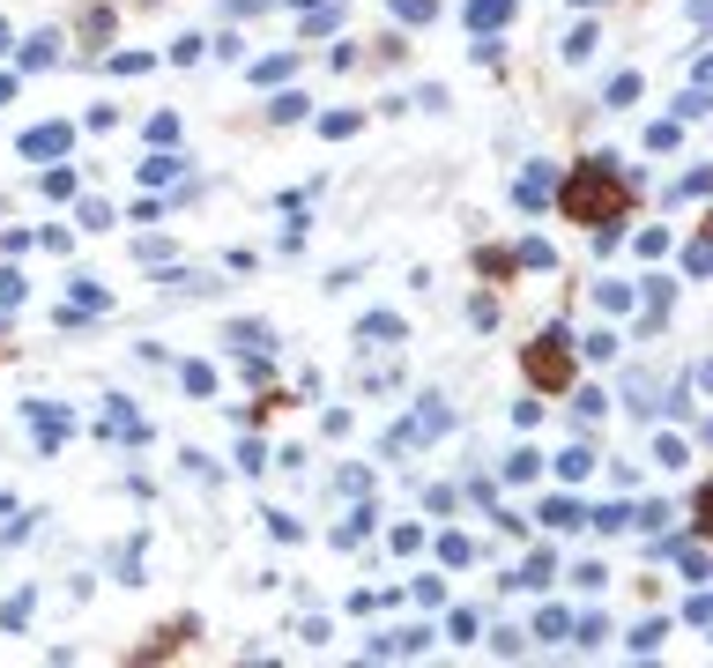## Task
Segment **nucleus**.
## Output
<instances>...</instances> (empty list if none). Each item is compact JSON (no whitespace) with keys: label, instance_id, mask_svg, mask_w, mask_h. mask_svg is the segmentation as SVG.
Instances as JSON below:
<instances>
[{"label":"nucleus","instance_id":"1","mask_svg":"<svg viewBox=\"0 0 713 668\" xmlns=\"http://www.w3.org/2000/svg\"><path fill=\"white\" fill-rule=\"evenodd\" d=\"M557 194V209L573 215V223H588V231H617L631 209V186L625 171H617V157H588V164L565 171V186H550Z\"/></svg>","mask_w":713,"mask_h":668},{"label":"nucleus","instance_id":"2","mask_svg":"<svg viewBox=\"0 0 713 668\" xmlns=\"http://www.w3.org/2000/svg\"><path fill=\"white\" fill-rule=\"evenodd\" d=\"M565 342H573L565 327H550V334H536V342H528V379H536V386H550V394H557V386H573V357H565Z\"/></svg>","mask_w":713,"mask_h":668},{"label":"nucleus","instance_id":"3","mask_svg":"<svg viewBox=\"0 0 713 668\" xmlns=\"http://www.w3.org/2000/svg\"><path fill=\"white\" fill-rule=\"evenodd\" d=\"M439 431H454V409H446V401H439V394H423V401H417V417L402 423V431H394V438H386V446H394V454H402V446H417V438H439Z\"/></svg>","mask_w":713,"mask_h":668},{"label":"nucleus","instance_id":"4","mask_svg":"<svg viewBox=\"0 0 713 668\" xmlns=\"http://www.w3.org/2000/svg\"><path fill=\"white\" fill-rule=\"evenodd\" d=\"M15 149H23V157H67V149H75V126H67V120H45V126H30Z\"/></svg>","mask_w":713,"mask_h":668},{"label":"nucleus","instance_id":"5","mask_svg":"<svg viewBox=\"0 0 713 668\" xmlns=\"http://www.w3.org/2000/svg\"><path fill=\"white\" fill-rule=\"evenodd\" d=\"M462 15H468V30H476V38H499L505 23H513V0H468Z\"/></svg>","mask_w":713,"mask_h":668},{"label":"nucleus","instance_id":"6","mask_svg":"<svg viewBox=\"0 0 713 668\" xmlns=\"http://www.w3.org/2000/svg\"><path fill=\"white\" fill-rule=\"evenodd\" d=\"M550 186H557V178H550V164H528V171H520V186H513V201L536 215V209L550 201Z\"/></svg>","mask_w":713,"mask_h":668},{"label":"nucleus","instance_id":"7","mask_svg":"<svg viewBox=\"0 0 713 668\" xmlns=\"http://www.w3.org/2000/svg\"><path fill=\"white\" fill-rule=\"evenodd\" d=\"M580 528H602V535H625V528H631V505H625V498L594 505V512H580Z\"/></svg>","mask_w":713,"mask_h":668},{"label":"nucleus","instance_id":"8","mask_svg":"<svg viewBox=\"0 0 713 668\" xmlns=\"http://www.w3.org/2000/svg\"><path fill=\"white\" fill-rule=\"evenodd\" d=\"M105 431H112V438H126V446H142V438H149V423L134 417L126 401H112V409H105Z\"/></svg>","mask_w":713,"mask_h":668},{"label":"nucleus","instance_id":"9","mask_svg":"<svg viewBox=\"0 0 713 668\" xmlns=\"http://www.w3.org/2000/svg\"><path fill=\"white\" fill-rule=\"evenodd\" d=\"M550 580H557V557H550V549H536V557H528V565H520V572H513L505 586H536V594H543Z\"/></svg>","mask_w":713,"mask_h":668},{"label":"nucleus","instance_id":"10","mask_svg":"<svg viewBox=\"0 0 713 668\" xmlns=\"http://www.w3.org/2000/svg\"><path fill=\"white\" fill-rule=\"evenodd\" d=\"M423 646H431V624H409V631H386L372 654H423Z\"/></svg>","mask_w":713,"mask_h":668},{"label":"nucleus","instance_id":"11","mask_svg":"<svg viewBox=\"0 0 713 668\" xmlns=\"http://www.w3.org/2000/svg\"><path fill=\"white\" fill-rule=\"evenodd\" d=\"M157 283H164V290H194V297H209V290H216V275H201V268H164Z\"/></svg>","mask_w":713,"mask_h":668},{"label":"nucleus","instance_id":"12","mask_svg":"<svg viewBox=\"0 0 713 668\" xmlns=\"http://www.w3.org/2000/svg\"><path fill=\"white\" fill-rule=\"evenodd\" d=\"M328 30H342V8L335 0H312L305 8V38H328Z\"/></svg>","mask_w":713,"mask_h":668},{"label":"nucleus","instance_id":"13","mask_svg":"<svg viewBox=\"0 0 713 668\" xmlns=\"http://www.w3.org/2000/svg\"><path fill=\"white\" fill-rule=\"evenodd\" d=\"M291 67H297V52H268V60H253V83H291Z\"/></svg>","mask_w":713,"mask_h":668},{"label":"nucleus","instance_id":"14","mask_svg":"<svg viewBox=\"0 0 713 668\" xmlns=\"http://www.w3.org/2000/svg\"><path fill=\"white\" fill-rule=\"evenodd\" d=\"M30 602H38V594H30V586H15V594L0 602V631H23V624H30Z\"/></svg>","mask_w":713,"mask_h":668},{"label":"nucleus","instance_id":"15","mask_svg":"<svg viewBox=\"0 0 713 668\" xmlns=\"http://www.w3.org/2000/svg\"><path fill=\"white\" fill-rule=\"evenodd\" d=\"M179 171H186V157H171V149H157V157L142 164V186H171Z\"/></svg>","mask_w":713,"mask_h":668},{"label":"nucleus","instance_id":"16","mask_svg":"<svg viewBox=\"0 0 713 668\" xmlns=\"http://www.w3.org/2000/svg\"><path fill=\"white\" fill-rule=\"evenodd\" d=\"M662 646H669V617H647L631 631V654H662Z\"/></svg>","mask_w":713,"mask_h":668},{"label":"nucleus","instance_id":"17","mask_svg":"<svg viewBox=\"0 0 713 668\" xmlns=\"http://www.w3.org/2000/svg\"><path fill=\"white\" fill-rule=\"evenodd\" d=\"M305 112H312V97H305V89H275V104H268V120H305Z\"/></svg>","mask_w":713,"mask_h":668},{"label":"nucleus","instance_id":"18","mask_svg":"<svg viewBox=\"0 0 713 668\" xmlns=\"http://www.w3.org/2000/svg\"><path fill=\"white\" fill-rule=\"evenodd\" d=\"M588 468H594L588 446H565V454H557V483H588Z\"/></svg>","mask_w":713,"mask_h":668},{"label":"nucleus","instance_id":"19","mask_svg":"<svg viewBox=\"0 0 713 668\" xmlns=\"http://www.w3.org/2000/svg\"><path fill=\"white\" fill-rule=\"evenodd\" d=\"M536 475H543V454H528V446L505 454V483H536Z\"/></svg>","mask_w":713,"mask_h":668},{"label":"nucleus","instance_id":"20","mask_svg":"<svg viewBox=\"0 0 713 668\" xmlns=\"http://www.w3.org/2000/svg\"><path fill=\"white\" fill-rule=\"evenodd\" d=\"M536 520H550V528H580V505L557 491V498H543V512H536Z\"/></svg>","mask_w":713,"mask_h":668},{"label":"nucleus","instance_id":"21","mask_svg":"<svg viewBox=\"0 0 713 668\" xmlns=\"http://www.w3.org/2000/svg\"><path fill=\"white\" fill-rule=\"evenodd\" d=\"M513 260H520V268H543V275L557 268V252H550L543 238H520V246H513Z\"/></svg>","mask_w":713,"mask_h":668},{"label":"nucleus","instance_id":"22","mask_svg":"<svg viewBox=\"0 0 713 668\" xmlns=\"http://www.w3.org/2000/svg\"><path fill=\"white\" fill-rule=\"evenodd\" d=\"M639 89H647V83H639L631 67H625V75H610V112H625V104H639Z\"/></svg>","mask_w":713,"mask_h":668},{"label":"nucleus","instance_id":"23","mask_svg":"<svg viewBox=\"0 0 713 668\" xmlns=\"http://www.w3.org/2000/svg\"><path fill=\"white\" fill-rule=\"evenodd\" d=\"M357 126H365V112H320V134H328V141H349Z\"/></svg>","mask_w":713,"mask_h":668},{"label":"nucleus","instance_id":"24","mask_svg":"<svg viewBox=\"0 0 713 668\" xmlns=\"http://www.w3.org/2000/svg\"><path fill=\"white\" fill-rule=\"evenodd\" d=\"M565 631H573V646H580V654H594V646L610 639V624H602V617H580V624H565Z\"/></svg>","mask_w":713,"mask_h":668},{"label":"nucleus","instance_id":"25","mask_svg":"<svg viewBox=\"0 0 713 668\" xmlns=\"http://www.w3.org/2000/svg\"><path fill=\"white\" fill-rule=\"evenodd\" d=\"M365 535H372V505H365V512H349V520H342V528H335V543H342V549H357V543H365Z\"/></svg>","mask_w":713,"mask_h":668},{"label":"nucleus","instance_id":"26","mask_svg":"<svg viewBox=\"0 0 713 668\" xmlns=\"http://www.w3.org/2000/svg\"><path fill=\"white\" fill-rule=\"evenodd\" d=\"M594 305L602 312H631V283H594Z\"/></svg>","mask_w":713,"mask_h":668},{"label":"nucleus","instance_id":"27","mask_svg":"<svg viewBox=\"0 0 713 668\" xmlns=\"http://www.w3.org/2000/svg\"><path fill=\"white\" fill-rule=\"evenodd\" d=\"M223 342H231V349H268V327H260V320H238Z\"/></svg>","mask_w":713,"mask_h":668},{"label":"nucleus","instance_id":"28","mask_svg":"<svg viewBox=\"0 0 713 668\" xmlns=\"http://www.w3.org/2000/svg\"><path fill=\"white\" fill-rule=\"evenodd\" d=\"M357 334H372V342H402V320L394 312H365V327Z\"/></svg>","mask_w":713,"mask_h":668},{"label":"nucleus","instance_id":"29","mask_svg":"<svg viewBox=\"0 0 713 668\" xmlns=\"http://www.w3.org/2000/svg\"><path fill=\"white\" fill-rule=\"evenodd\" d=\"M23 297H30V283H23V275H15V268H0V312H15V305H23Z\"/></svg>","mask_w":713,"mask_h":668},{"label":"nucleus","instance_id":"30","mask_svg":"<svg viewBox=\"0 0 713 668\" xmlns=\"http://www.w3.org/2000/svg\"><path fill=\"white\" fill-rule=\"evenodd\" d=\"M676 134H684L676 120H654V126H647V149H654V157H669V149H676Z\"/></svg>","mask_w":713,"mask_h":668},{"label":"nucleus","instance_id":"31","mask_svg":"<svg viewBox=\"0 0 713 668\" xmlns=\"http://www.w3.org/2000/svg\"><path fill=\"white\" fill-rule=\"evenodd\" d=\"M60 60V38H30L23 45V67H52Z\"/></svg>","mask_w":713,"mask_h":668},{"label":"nucleus","instance_id":"32","mask_svg":"<svg viewBox=\"0 0 713 668\" xmlns=\"http://www.w3.org/2000/svg\"><path fill=\"white\" fill-rule=\"evenodd\" d=\"M409 594H417L423 609H446V580H431V572H423V580H409Z\"/></svg>","mask_w":713,"mask_h":668},{"label":"nucleus","instance_id":"33","mask_svg":"<svg viewBox=\"0 0 713 668\" xmlns=\"http://www.w3.org/2000/svg\"><path fill=\"white\" fill-rule=\"evenodd\" d=\"M171 141H179V112H157L149 120V149H171Z\"/></svg>","mask_w":713,"mask_h":668},{"label":"nucleus","instance_id":"34","mask_svg":"<svg viewBox=\"0 0 713 668\" xmlns=\"http://www.w3.org/2000/svg\"><path fill=\"white\" fill-rule=\"evenodd\" d=\"M439 557H446V565H476V543H468V535H439Z\"/></svg>","mask_w":713,"mask_h":668},{"label":"nucleus","instance_id":"35","mask_svg":"<svg viewBox=\"0 0 713 668\" xmlns=\"http://www.w3.org/2000/svg\"><path fill=\"white\" fill-rule=\"evenodd\" d=\"M67 297H75V305H83V312H105V290H97V283H89V275H75V283H67Z\"/></svg>","mask_w":713,"mask_h":668},{"label":"nucleus","instance_id":"36","mask_svg":"<svg viewBox=\"0 0 713 668\" xmlns=\"http://www.w3.org/2000/svg\"><path fill=\"white\" fill-rule=\"evenodd\" d=\"M654 460H662V468H684L691 454H684V438H676V431H662V438H654Z\"/></svg>","mask_w":713,"mask_h":668},{"label":"nucleus","instance_id":"37","mask_svg":"<svg viewBox=\"0 0 713 668\" xmlns=\"http://www.w3.org/2000/svg\"><path fill=\"white\" fill-rule=\"evenodd\" d=\"M476 631H483V617H476V609H454V617H446V639H462V646L476 639Z\"/></svg>","mask_w":713,"mask_h":668},{"label":"nucleus","instance_id":"38","mask_svg":"<svg viewBox=\"0 0 713 668\" xmlns=\"http://www.w3.org/2000/svg\"><path fill=\"white\" fill-rule=\"evenodd\" d=\"M631 246H639V260H662V252H669V223H662V231H639Z\"/></svg>","mask_w":713,"mask_h":668},{"label":"nucleus","instance_id":"39","mask_svg":"<svg viewBox=\"0 0 713 668\" xmlns=\"http://www.w3.org/2000/svg\"><path fill=\"white\" fill-rule=\"evenodd\" d=\"M179 379H186V394H216V372H209V364H179Z\"/></svg>","mask_w":713,"mask_h":668},{"label":"nucleus","instance_id":"40","mask_svg":"<svg viewBox=\"0 0 713 668\" xmlns=\"http://www.w3.org/2000/svg\"><path fill=\"white\" fill-rule=\"evenodd\" d=\"M699 194H706V171H684V178L669 186V201H699Z\"/></svg>","mask_w":713,"mask_h":668},{"label":"nucleus","instance_id":"41","mask_svg":"<svg viewBox=\"0 0 713 668\" xmlns=\"http://www.w3.org/2000/svg\"><path fill=\"white\" fill-rule=\"evenodd\" d=\"M149 67H157L149 52H112V75H149Z\"/></svg>","mask_w":713,"mask_h":668},{"label":"nucleus","instance_id":"42","mask_svg":"<svg viewBox=\"0 0 713 668\" xmlns=\"http://www.w3.org/2000/svg\"><path fill=\"white\" fill-rule=\"evenodd\" d=\"M394 15H402V23H431V15H439V0H394Z\"/></svg>","mask_w":713,"mask_h":668},{"label":"nucleus","instance_id":"43","mask_svg":"<svg viewBox=\"0 0 713 668\" xmlns=\"http://www.w3.org/2000/svg\"><path fill=\"white\" fill-rule=\"evenodd\" d=\"M201 52H209V38H179V45H171V67H194Z\"/></svg>","mask_w":713,"mask_h":668},{"label":"nucleus","instance_id":"44","mask_svg":"<svg viewBox=\"0 0 713 668\" xmlns=\"http://www.w3.org/2000/svg\"><path fill=\"white\" fill-rule=\"evenodd\" d=\"M476 268H483V275H499V283H505V275H513L520 260H513V252H476Z\"/></svg>","mask_w":713,"mask_h":668},{"label":"nucleus","instance_id":"45","mask_svg":"<svg viewBox=\"0 0 713 668\" xmlns=\"http://www.w3.org/2000/svg\"><path fill=\"white\" fill-rule=\"evenodd\" d=\"M223 268H231V275H253V268H260V252H253V246H231V252H223Z\"/></svg>","mask_w":713,"mask_h":668},{"label":"nucleus","instance_id":"46","mask_svg":"<svg viewBox=\"0 0 713 668\" xmlns=\"http://www.w3.org/2000/svg\"><path fill=\"white\" fill-rule=\"evenodd\" d=\"M45 194L52 201H75V171H45Z\"/></svg>","mask_w":713,"mask_h":668},{"label":"nucleus","instance_id":"47","mask_svg":"<svg viewBox=\"0 0 713 668\" xmlns=\"http://www.w3.org/2000/svg\"><path fill=\"white\" fill-rule=\"evenodd\" d=\"M588 52H594V23H580V30L565 38V60H588Z\"/></svg>","mask_w":713,"mask_h":668},{"label":"nucleus","instance_id":"48","mask_svg":"<svg viewBox=\"0 0 713 668\" xmlns=\"http://www.w3.org/2000/svg\"><path fill=\"white\" fill-rule=\"evenodd\" d=\"M565 624H573L565 609H543V617H536V639H565Z\"/></svg>","mask_w":713,"mask_h":668},{"label":"nucleus","instance_id":"49","mask_svg":"<svg viewBox=\"0 0 713 668\" xmlns=\"http://www.w3.org/2000/svg\"><path fill=\"white\" fill-rule=\"evenodd\" d=\"M268 535H275V543H297V535H305V528H297L291 512H268Z\"/></svg>","mask_w":713,"mask_h":668},{"label":"nucleus","instance_id":"50","mask_svg":"<svg viewBox=\"0 0 713 668\" xmlns=\"http://www.w3.org/2000/svg\"><path fill=\"white\" fill-rule=\"evenodd\" d=\"M580 349H588V357H602V364H610V357H617V334L602 327V334H588V342H580Z\"/></svg>","mask_w":713,"mask_h":668},{"label":"nucleus","instance_id":"51","mask_svg":"<svg viewBox=\"0 0 713 668\" xmlns=\"http://www.w3.org/2000/svg\"><path fill=\"white\" fill-rule=\"evenodd\" d=\"M15 89L23 83H15V67H8V75H0V104H15Z\"/></svg>","mask_w":713,"mask_h":668},{"label":"nucleus","instance_id":"52","mask_svg":"<svg viewBox=\"0 0 713 668\" xmlns=\"http://www.w3.org/2000/svg\"><path fill=\"white\" fill-rule=\"evenodd\" d=\"M8 45H15V38H8V15H0V52H8Z\"/></svg>","mask_w":713,"mask_h":668},{"label":"nucleus","instance_id":"53","mask_svg":"<svg viewBox=\"0 0 713 668\" xmlns=\"http://www.w3.org/2000/svg\"><path fill=\"white\" fill-rule=\"evenodd\" d=\"M291 8H312V0H291Z\"/></svg>","mask_w":713,"mask_h":668}]
</instances>
